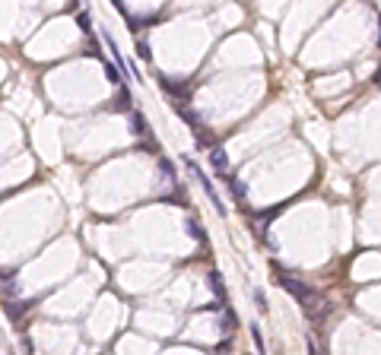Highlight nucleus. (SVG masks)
I'll return each mask as SVG.
<instances>
[{
  "label": "nucleus",
  "instance_id": "f257e3e1",
  "mask_svg": "<svg viewBox=\"0 0 381 355\" xmlns=\"http://www.w3.org/2000/svg\"><path fill=\"white\" fill-rule=\"evenodd\" d=\"M185 165L191 168V175L197 178V184H201V188H204V194L210 197V203H213V207H216V213H220V216H226V213H229V210H226V203H223V197H220V194H216V188H213V181H210V178H207V175L201 172V165H197V162H194L191 156L185 159Z\"/></svg>",
  "mask_w": 381,
  "mask_h": 355
},
{
  "label": "nucleus",
  "instance_id": "f03ea898",
  "mask_svg": "<svg viewBox=\"0 0 381 355\" xmlns=\"http://www.w3.org/2000/svg\"><path fill=\"white\" fill-rule=\"evenodd\" d=\"M280 286H283L289 295H293L299 305H305V308H312L315 298H318V292H315L312 286H305L302 279H296V276H280Z\"/></svg>",
  "mask_w": 381,
  "mask_h": 355
},
{
  "label": "nucleus",
  "instance_id": "7ed1b4c3",
  "mask_svg": "<svg viewBox=\"0 0 381 355\" xmlns=\"http://www.w3.org/2000/svg\"><path fill=\"white\" fill-rule=\"evenodd\" d=\"M159 86H162V92H169L172 99H188L191 96V83H178V80H169V77H162L159 73Z\"/></svg>",
  "mask_w": 381,
  "mask_h": 355
},
{
  "label": "nucleus",
  "instance_id": "20e7f679",
  "mask_svg": "<svg viewBox=\"0 0 381 355\" xmlns=\"http://www.w3.org/2000/svg\"><path fill=\"white\" fill-rule=\"evenodd\" d=\"M207 159H210V168H213L216 175L229 178V156H226V149H223V146H213Z\"/></svg>",
  "mask_w": 381,
  "mask_h": 355
},
{
  "label": "nucleus",
  "instance_id": "39448f33",
  "mask_svg": "<svg viewBox=\"0 0 381 355\" xmlns=\"http://www.w3.org/2000/svg\"><path fill=\"white\" fill-rule=\"evenodd\" d=\"M131 134L134 137H143L147 140L153 130H150V121H147V115H140V111H131Z\"/></svg>",
  "mask_w": 381,
  "mask_h": 355
},
{
  "label": "nucleus",
  "instance_id": "423d86ee",
  "mask_svg": "<svg viewBox=\"0 0 381 355\" xmlns=\"http://www.w3.org/2000/svg\"><path fill=\"white\" fill-rule=\"evenodd\" d=\"M102 42L108 45V51L115 54V64H118V70H121V73H124V70H131V67H127V61H124V54H121V48H118V42L112 39V32H105V29H102Z\"/></svg>",
  "mask_w": 381,
  "mask_h": 355
},
{
  "label": "nucleus",
  "instance_id": "0eeeda50",
  "mask_svg": "<svg viewBox=\"0 0 381 355\" xmlns=\"http://www.w3.org/2000/svg\"><path fill=\"white\" fill-rule=\"evenodd\" d=\"M207 286H210V292L226 305V286H223V276H220V273H210V276H207Z\"/></svg>",
  "mask_w": 381,
  "mask_h": 355
},
{
  "label": "nucleus",
  "instance_id": "6e6552de",
  "mask_svg": "<svg viewBox=\"0 0 381 355\" xmlns=\"http://www.w3.org/2000/svg\"><path fill=\"white\" fill-rule=\"evenodd\" d=\"M4 308H7V317H10V321H20V317L29 311V302H4Z\"/></svg>",
  "mask_w": 381,
  "mask_h": 355
},
{
  "label": "nucleus",
  "instance_id": "1a4fd4ad",
  "mask_svg": "<svg viewBox=\"0 0 381 355\" xmlns=\"http://www.w3.org/2000/svg\"><path fill=\"white\" fill-rule=\"evenodd\" d=\"M175 111H178V118H181V121H188V124H191L194 130H197V127H204V124H201V118H197V111H194V108L188 111L185 105H181V102H178V105H175Z\"/></svg>",
  "mask_w": 381,
  "mask_h": 355
},
{
  "label": "nucleus",
  "instance_id": "9d476101",
  "mask_svg": "<svg viewBox=\"0 0 381 355\" xmlns=\"http://www.w3.org/2000/svg\"><path fill=\"white\" fill-rule=\"evenodd\" d=\"M185 232L194 238V241H207V232H204V226L197 219H185Z\"/></svg>",
  "mask_w": 381,
  "mask_h": 355
},
{
  "label": "nucleus",
  "instance_id": "9b49d317",
  "mask_svg": "<svg viewBox=\"0 0 381 355\" xmlns=\"http://www.w3.org/2000/svg\"><path fill=\"white\" fill-rule=\"evenodd\" d=\"M112 108H115V111H131V92H127L124 86H118V96H115Z\"/></svg>",
  "mask_w": 381,
  "mask_h": 355
},
{
  "label": "nucleus",
  "instance_id": "f8f14e48",
  "mask_svg": "<svg viewBox=\"0 0 381 355\" xmlns=\"http://www.w3.org/2000/svg\"><path fill=\"white\" fill-rule=\"evenodd\" d=\"M229 191H232V197H235V200H242V203L248 200V184H245V181H239V178H229Z\"/></svg>",
  "mask_w": 381,
  "mask_h": 355
},
{
  "label": "nucleus",
  "instance_id": "ddd939ff",
  "mask_svg": "<svg viewBox=\"0 0 381 355\" xmlns=\"http://www.w3.org/2000/svg\"><path fill=\"white\" fill-rule=\"evenodd\" d=\"M105 77H108V83H112V86H124V73L115 64H105Z\"/></svg>",
  "mask_w": 381,
  "mask_h": 355
},
{
  "label": "nucleus",
  "instance_id": "4468645a",
  "mask_svg": "<svg viewBox=\"0 0 381 355\" xmlns=\"http://www.w3.org/2000/svg\"><path fill=\"white\" fill-rule=\"evenodd\" d=\"M251 340H254V349H258V355H264V336H261V327L258 324H251Z\"/></svg>",
  "mask_w": 381,
  "mask_h": 355
},
{
  "label": "nucleus",
  "instance_id": "2eb2a0df",
  "mask_svg": "<svg viewBox=\"0 0 381 355\" xmlns=\"http://www.w3.org/2000/svg\"><path fill=\"white\" fill-rule=\"evenodd\" d=\"M77 23H80V32H86V35H89V32H93V16H89L86 10H80V16H77Z\"/></svg>",
  "mask_w": 381,
  "mask_h": 355
},
{
  "label": "nucleus",
  "instance_id": "dca6fc26",
  "mask_svg": "<svg viewBox=\"0 0 381 355\" xmlns=\"http://www.w3.org/2000/svg\"><path fill=\"white\" fill-rule=\"evenodd\" d=\"M159 168H162V172L169 175V181H172V184H178V178H175V165H172L169 159H159Z\"/></svg>",
  "mask_w": 381,
  "mask_h": 355
},
{
  "label": "nucleus",
  "instance_id": "f3484780",
  "mask_svg": "<svg viewBox=\"0 0 381 355\" xmlns=\"http://www.w3.org/2000/svg\"><path fill=\"white\" fill-rule=\"evenodd\" d=\"M137 54H140L143 61H150V58H153V54H150V42H147V39H137Z\"/></svg>",
  "mask_w": 381,
  "mask_h": 355
},
{
  "label": "nucleus",
  "instance_id": "a211bd4d",
  "mask_svg": "<svg viewBox=\"0 0 381 355\" xmlns=\"http://www.w3.org/2000/svg\"><path fill=\"white\" fill-rule=\"evenodd\" d=\"M0 295H4V302H10V295H13V298L20 295V286H16V283H7L4 289H0Z\"/></svg>",
  "mask_w": 381,
  "mask_h": 355
},
{
  "label": "nucleus",
  "instance_id": "6ab92c4d",
  "mask_svg": "<svg viewBox=\"0 0 381 355\" xmlns=\"http://www.w3.org/2000/svg\"><path fill=\"white\" fill-rule=\"evenodd\" d=\"M254 305H258V311H261V314L267 311V298H264V292H261V289H254Z\"/></svg>",
  "mask_w": 381,
  "mask_h": 355
},
{
  "label": "nucleus",
  "instance_id": "aec40b11",
  "mask_svg": "<svg viewBox=\"0 0 381 355\" xmlns=\"http://www.w3.org/2000/svg\"><path fill=\"white\" fill-rule=\"evenodd\" d=\"M372 83H375V86H381V64H378V70H375V77H372Z\"/></svg>",
  "mask_w": 381,
  "mask_h": 355
},
{
  "label": "nucleus",
  "instance_id": "412c9836",
  "mask_svg": "<svg viewBox=\"0 0 381 355\" xmlns=\"http://www.w3.org/2000/svg\"><path fill=\"white\" fill-rule=\"evenodd\" d=\"M378 45H381V35H378Z\"/></svg>",
  "mask_w": 381,
  "mask_h": 355
}]
</instances>
